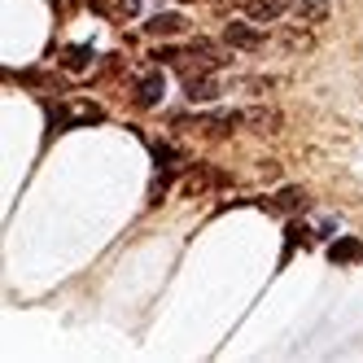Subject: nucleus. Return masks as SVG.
<instances>
[{"instance_id":"nucleus-1","label":"nucleus","mask_w":363,"mask_h":363,"mask_svg":"<svg viewBox=\"0 0 363 363\" xmlns=\"http://www.w3.org/2000/svg\"><path fill=\"white\" fill-rule=\"evenodd\" d=\"M153 57L167 62V66H175L179 74H211V70H223L232 62L228 48H219L211 40H193L189 48H158Z\"/></svg>"},{"instance_id":"nucleus-2","label":"nucleus","mask_w":363,"mask_h":363,"mask_svg":"<svg viewBox=\"0 0 363 363\" xmlns=\"http://www.w3.org/2000/svg\"><path fill=\"white\" fill-rule=\"evenodd\" d=\"M96 123H106V110H101L96 101H53V106H48L44 140H53L57 132H66V127H96Z\"/></svg>"},{"instance_id":"nucleus-3","label":"nucleus","mask_w":363,"mask_h":363,"mask_svg":"<svg viewBox=\"0 0 363 363\" xmlns=\"http://www.w3.org/2000/svg\"><path fill=\"white\" fill-rule=\"evenodd\" d=\"M237 123L250 127V132H258V136H276L280 132V110H272V106H250V110H237Z\"/></svg>"},{"instance_id":"nucleus-4","label":"nucleus","mask_w":363,"mask_h":363,"mask_svg":"<svg viewBox=\"0 0 363 363\" xmlns=\"http://www.w3.org/2000/svg\"><path fill=\"white\" fill-rule=\"evenodd\" d=\"M211 184H232V179H228L223 171H215V167H189L184 175H179V189H184V197H197V193H206Z\"/></svg>"},{"instance_id":"nucleus-5","label":"nucleus","mask_w":363,"mask_h":363,"mask_svg":"<svg viewBox=\"0 0 363 363\" xmlns=\"http://www.w3.org/2000/svg\"><path fill=\"white\" fill-rule=\"evenodd\" d=\"M223 44L254 53V48H263V31H258V22H228V27H223Z\"/></svg>"},{"instance_id":"nucleus-6","label":"nucleus","mask_w":363,"mask_h":363,"mask_svg":"<svg viewBox=\"0 0 363 363\" xmlns=\"http://www.w3.org/2000/svg\"><path fill=\"white\" fill-rule=\"evenodd\" d=\"M258 206H267V211H276V215H302L311 206V197H306V189H280L272 201H258Z\"/></svg>"},{"instance_id":"nucleus-7","label":"nucleus","mask_w":363,"mask_h":363,"mask_svg":"<svg viewBox=\"0 0 363 363\" xmlns=\"http://www.w3.org/2000/svg\"><path fill=\"white\" fill-rule=\"evenodd\" d=\"M162 92H167L162 70H149V74H140V84H136V106H140V110H153V106L162 101Z\"/></svg>"},{"instance_id":"nucleus-8","label":"nucleus","mask_w":363,"mask_h":363,"mask_svg":"<svg viewBox=\"0 0 363 363\" xmlns=\"http://www.w3.org/2000/svg\"><path fill=\"white\" fill-rule=\"evenodd\" d=\"M223 84L215 79V74H184V96L189 101H219Z\"/></svg>"},{"instance_id":"nucleus-9","label":"nucleus","mask_w":363,"mask_h":363,"mask_svg":"<svg viewBox=\"0 0 363 363\" xmlns=\"http://www.w3.org/2000/svg\"><path fill=\"white\" fill-rule=\"evenodd\" d=\"M328 263H337V267L363 263V241H359V237H337V241L328 245Z\"/></svg>"},{"instance_id":"nucleus-10","label":"nucleus","mask_w":363,"mask_h":363,"mask_svg":"<svg viewBox=\"0 0 363 363\" xmlns=\"http://www.w3.org/2000/svg\"><path fill=\"white\" fill-rule=\"evenodd\" d=\"M289 13V0H245V18L250 22H276Z\"/></svg>"},{"instance_id":"nucleus-11","label":"nucleus","mask_w":363,"mask_h":363,"mask_svg":"<svg viewBox=\"0 0 363 363\" xmlns=\"http://www.w3.org/2000/svg\"><path fill=\"white\" fill-rule=\"evenodd\" d=\"M184 27H189L184 13H153V18L145 22V35H153V40H158V35H179Z\"/></svg>"},{"instance_id":"nucleus-12","label":"nucleus","mask_w":363,"mask_h":363,"mask_svg":"<svg viewBox=\"0 0 363 363\" xmlns=\"http://www.w3.org/2000/svg\"><path fill=\"white\" fill-rule=\"evenodd\" d=\"M280 48H289V53H306V48H315V35H311L306 27H289V31H280Z\"/></svg>"},{"instance_id":"nucleus-13","label":"nucleus","mask_w":363,"mask_h":363,"mask_svg":"<svg viewBox=\"0 0 363 363\" xmlns=\"http://www.w3.org/2000/svg\"><path fill=\"white\" fill-rule=\"evenodd\" d=\"M62 66H66L70 74H79V70H88V66H92V48H88V44H70L66 53H62Z\"/></svg>"},{"instance_id":"nucleus-14","label":"nucleus","mask_w":363,"mask_h":363,"mask_svg":"<svg viewBox=\"0 0 363 363\" xmlns=\"http://www.w3.org/2000/svg\"><path fill=\"white\" fill-rule=\"evenodd\" d=\"M153 162H158V171H162V167H171V162H179V149H175V145H167V140H153Z\"/></svg>"},{"instance_id":"nucleus-15","label":"nucleus","mask_w":363,"mask_h":363,"mask_svg":"<svg viewBox=\"0 0 363 363\" xmlns=\"http://www.w3.org/2000/svg\"><path fill=\"white\" fill-rule=\"evenodd\" d=\"M306 22H324L328 18V0H302V9H298Z\"/></svg>"},{"instance_id":"nucleus-16","label":"nucleus","mask_w":363,"mask_h":363,"mask_svg":"<svg viewBox=\"0 0 363 363\" xmlns=\"http://www.w3.org/2000/svg\"><path fill=\"white\" fill-rule=\"evenodd\" d=\"M267 88H276V79H267V74L263 79H245V92H267Z\"/></svg>"}]
</instances>
